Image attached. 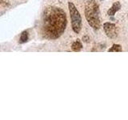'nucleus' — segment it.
I'll use <instances>...</instances> for the list:
<instances>
[{"label":"nucleus","instance_id":"nucleus-2","mask_svg":"<svg viewBox=\"0 0 128 120\" xmlns=\"http://www.w3.org/2000/svg\"><path fill=\"white\" fill-rule=\"evenodd\" d=\"M84 13L87 22L94 30H98L101 27L99 6L94 0H89L86 2Z\"/></svg>","mask_w":128,"mask_h":120},{"label":"nucleus","instance_id":"nucleus-6","mask_svg":"<svg viewBox=\"0 0 128 120\" xmlns=\"http://www.w3.org/2000/svg\"><path fill=\"white\" fill-rule=\"evenodd\" d=\"M82 48V44L79 39H77L75 42H74L71 45V49L74 52H79Z\"/></svg>","mask_w":128,"mask_h":120},{"label":"nucleus","instance_id":"nucleus-7","mask_svg":"<svg viewBox=\"0 0 128 120\" xmlns=\"http://www.w3.org/2000/svg\"><path fill=\"white\" fill-rule=\"evenodd\" d=\"M28 38H29V34H28L27 31H23L21 36H20V39H19V43H25L28 41Z\"/></svg>","mask_w":128,"mask_h":120},{"label":"nucleus","instance_id":"nucleus-3","mask_svg":"<svg viewBox=\"0 0 128 120\" xmlns=\"http://www.w3.org/2000/svg\"><path fill=\"white\" fill-rule=\"evenodd\" d=\"M68 7H69L70 16L71 20V26L73 30L76 34H78L82 29V17L76 8L74 3L70 2H68Z\"/></svg>","mask_w":128,"mask_h":120},{"label":"nucleus","instance_id":"nucleus-9","mask_svg":"<svg viewBox=\"0 0 128 120\" xmlns=\"http://www.w3.org/2000/svg\"><path fill=\"white\" fill-rule=\"evenodd\" d=\"M89 39H90V38L88 37L87 35H85V36H83V38H82V40H83L84 42H89Z\"/></svg>","mask_w":128,"mask_h":120},{"label":"nucleus","instance_id":"nucleus-10","mask_svg":"<svg viewBox=\"0 0 128 120\" xmlns=\"http://www.w3.org/2000/svg\"><path fill=\"white\" fill-rule=\"evenodd\" d=\"M100 1H102V0H100Z\"/></svg>","mask_w":128,"mask_h":120},{"label":"nucleus","instance_id":"nucleus-1","mask_svg":"<svg viewBox=\"0 0 128 120\" xmlns=\"http://www.w3.org/2000/svg\"><path fill=\"white\" fill-rule=\"evenodd\" d=\"M66 14L59 7L49 6L42 14L40 31L43 38L54 40L61 36L66 27Z\"/></svg>","mask_w":128,"mask_h":120},{"label":"nucleus","instance_id":"nucleus-4","mask_svg":"<svg viewBox=\"0 0 128 120\" xmlns=\"http://www.w3.org/2000/svg\"><path fill=\"white\" fill-rule=\"evenodd\" d=\"M103 30L107 37L110 38H116L118 35V30L114 23L105 22L103 24Z\"/></svg>","mask_w":128,"mask_h":120},{"label":"nucleus","instance_id":"nucleus-5","mask_svg":"<svg viewBox=\"0 0 128 120\" xmlns=\"http://www.w3.org/2000/svg\"><path fill=\"white\" fill-rule=\"evenodd\" d=\"M120 9H121V3H120L118 1H117V2H114L113 5L111 6V7L108 10L107 14L109 16H114L116 12H118Z\"/></svg>","mask_w":128,"mask_h":120},{"label":"nucleus","instance_id":"nucleus-8","mask_svg":"<svg viewBox=\"0 0 128 120\" xmlns=\"http://www.w3.org/2000/svg\"><path fill=\"white\" fill-rule=\"evenodd\" d=\"M108 51L109 52H122V48L119 44H114V45L108 50Z\"/></svg>","mask_w":128,"mask_h":120}]
</instances>
